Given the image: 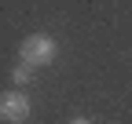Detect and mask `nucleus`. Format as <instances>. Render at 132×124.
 <instances>
[{
    "label": "nucleus",
    "mask_w": 132,
    "mask_h": 124,
    "mask_svg": "<svg viewBox=\"0 0 132 124\" xmlns=\"http://www.w3.org/2000/svg\"><path fill=\"white\" fill-rule=\"evenodd\" d=\"M11 80H15V84H29V80H33V66H26V62H19V66L11 69Z\"/></svg>",
    "instance_id": "nucleus-3"
},
{
    "label": "nucleus",
    "mask_w": 132,
    "mask_h": 124,
    "mask_svg": "<svg viewBox=\"0 0 132 124\" xmlns=\"http://www.w3.org/2000/svg\"><path fill=\"white\" fill-rule=\"evenodd\" d=\"M73 124H92V120H85V117H77V120H73Z\"/></svg>",
    "instance_id": "nucleus-4"
},
{
    "label": "nucleus",
    "mask_w": 132,
    "mask_h": 124,
    "mask_svg": "<svg viewBox=\"0 0 132 124\" xmlns=\"http://www.w3.org/2000/svg\"><path fill=\"white\" fill-rule=\"evenodd\" d=\"M0 117L7 124H22L29 117V99L22 91H4V95H0Z\"/></svg>",
    "instance_id": "nucleus-2"
},
{
    "label": "nucleus",
    "mask_w": 132,
    "mask_h": 124,
    "mask_svg": "<svg viewBox=\"0 0 132 124\" xmlns=\"http://www.w3.org/2000/svg\"><path fill=\"white\" fill-rule=\"evenodd\" d=\"M55 40L48 37V33H33V37H26L22 40V48H19V62H26V66H48V62L55 58Z\"/></svg>",
    "instance_id": "nucleus-1"
}]
</instances>
